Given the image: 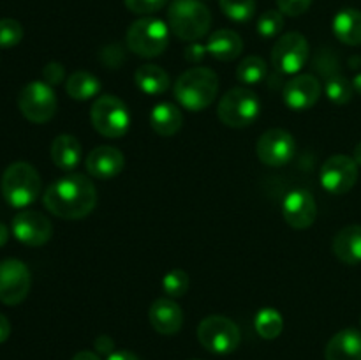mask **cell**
I'll use <instances>...</instances> for the list:
<instances>
[{"instance_id":"44","label":"cell","mask_w":361,"mask_h":360,"mask_svg":"<svg viewBox=\"0 0 361 360\" xmlns=\"http://www.w3.org/2000/svg\"><path fill=\"white\" fill-rule=\"evenodd\" d=\"M353 159L356 161V164L361 166V141L355 147V154H353Z\"/></svg>"},{"instance_id":"41","label":"cell","mask_w":361,"mask_h":360,"mask_svg":"<svg viewBox=\"0 0 361 360\" xmlns=\"http://www.w3.org/2000/svg\"><path fill=\"white\" fill-rule=\"evenodd\" d=\"M73 360H101L97 353L88 352V349H83V352H78L76 355L73 356Z\"/></svg>"},{"instance_id":"9","label":"cell","mask_w":361,"mask_h":360,"mask_svg":"<svg viewBox=\"0 0 361 360\" xmlns=\"http://www.w3.org/2000/svg\"><path fill=\"white\" fill-rule=\"evenodd\" d=\"M21 115L32 124H46L56 113V95L46 81H30L18 95Z\"/></svg>"},{"instance_id":"19","label":"cell","mask_w":361,"mask_h":360,"mask_svg":"<svg viewBox=\"0 0 361 360\" xmlns=\"http://www.w3.org/2000/svg\"><path fill=\"white\" fill-rule=\"evenodd\" d=\"M326 360H361V332L344 328L328 341L324 349Z\"/></svg>"},{"instance_id":"42","label":"cell","mask_w":361,"mask_h":360,"mask_svg":"<svg viewBox=\"0 0 361 360\" xmlns=\"http://www.w3.org/2000/svg\"><path fill=\"white\" fill-rule=\"evenodd\" d=\"M7 240H9V229H7L4 222H0V247L6 246Z\"/></svg>"},{"instance_id":"16","label":"cell","mask_w":361,"mask_h":360,"mask_svg":"<svg viewBox=\"0 0 361 360\" xmlns=\"http://www.w3.org/2000/svg\"><path fill=\"white\" fill-rule=\"evenodd\" d=\"M321 92H323L321 81L314 74H298L284 85L282 97L288 108L295 112H305L319 101Z\"/></svg>"},{"instance_id":"1","label":"cell","mask_w":361,"mask_h":360,"mask_svg":"<svg viewBox=\"0 0 361 360\" xmlns=\"http://www.w3.org/2000/svg\"><path fill=\"white\" fill-rule=\"evenodd\" d=\"M44 207L60 219H83L97 205V189L88 176L81 173H71L55 180L46 189Z\"/></svg>"},{"instance_id":"43","label":"cell","mask_w":361,"mask_h":360,"mask_svg":"<svg viewBox=\"0 0 361 360\" xmlns=\"http://www.w3.org/2000/svg\"><path fill=\"white\" fill-rule=\"evenodd\" d=\"M351 83H353V88H355L356 94L361 95V73L355 74V78L351 80Z\"/></svg>"},{"instance_id":"23","label":"cell","mask_w":361,"mask_h":360,"mask_svg":"<svg viewBox=\"0 0 361 360\" xmlns=\"http://www.w3.org/2000/svg\"><path fill=\"white\" fill-rule=\"evenodd\" d=\"M150 126L159 136H175L183 126V115L173 102H159L150 112Z\"/></svg>"},{"instance_id":"13","label":"cell","mask_w":361,"mask_h":360,"mask_svg":"<svg viewBox=\"0 0 361 360\" xmlns=\"http://www.w3.org/2000/svg\"><path fill=\"white\" fill-rule=\"evenodd\" d=\"M257 157L270 168H281L293 159L296 152V141L289 131L274 127L263 133L256 145Z\"/></svg>"},{"instance_id":"24","label":"cell","mask_w":361,"mask_h":360,"mask_svg":"<svg viewBox=\"0 0 361 360\" xmlns=\"http://www.w3.org/2000/svg\"><path fill=\"white\" fill-rule=\"evenodd\" d=\"M334 28L335 37L348 46H360L361 44V11L345 7L338 11L334 16Z\"/></svg>"},{"instance_id":"40","label":"cell","mask_w":361,"mask_h":360,"mask_svg":"<svg viewBox=\"0 0 361 360\" xmlns=\"http://www.w3.org/2000/svg\"><path fill=\"white\" fill-rule=\"evenodd\" d=\"M106 360H140L133 352H127V349H122V352H113L111 355H108Z\"/></svg>"},{"instance_id":"6","label":"cell","mask_w":361,"mask_h":360,"mask_svg":"<svg viewBox=\"0 0 361 360\" xmlns=\"http://www.w3.org/2000/svg\"><path fill=\"white\" fill-rule=\"evenodd\" d=\"M261 113V101L256 92L245 87L231 88L222 95L217 106V115L224 126L243 129L256 122Z\"/></svg>"},{"instance_id":"22","label":"cell","mask_w":361,"mask_h":360,"mask_svg":"<svg viewBox=\"0 0 361 360\" xmlns=\"http://www.w3.org/2000/svg\"><path fill=\"white\" fill-rule=\"evenodd\" d=\"M83 157V148L73 134H60L51 143V161L63 172H73L78 168Z\"/></svg>"},{"instance_id":"39","label":"cell","mask_w":361,"mask_h":360,"mask_svg":"<svg viewBox=\"0 0 361 360\" xmlns=\"http://www.w3.org/2000/svg\"><path fill=\"white\" fill-rule=\"evenodd\" d=\"M9 335H11L9 320H7L4 314H0V344L7 341V339H9Z\"/></svg>"},{"instance_id":"11","label":"cell","mask_w":361,"mask_h":360,"mask_svg":"<svg viewBox=\"0 0 361 360\" xmlns=\"http://www.w3.org/2000/svg\"><path fill=\"white\" fill-rule=\"evenodd\" d=\"M358 180V164L353 157L344 154L331 155L324 161L319 172V182L326 193L341 196L349 193Z\"/></svg>"},{"instance_id":"34","label":"cell","mask_w":361,"mask_h":360,"mask_svg":"<svg viewBox=\"0 0 361 360\" xmlns=\"http://www.w3.org/2000/svg\"><path fill=\"white\" fill-rule=\"evenodd\" d=\"M127 9L134 14H141V16H150V14L159 13L164 9L168 0H123Z\"/></svg>"},{"instance_id":"20","label":"cell","mask_w":361,"mask_h":360,"mask_svg":"<svg viewBox=\"0 0 361 360\" xmlns=\"http://www.w3.org/2000/svg\"><path fill=\"white\" fill-rule=\"evenodd\" d=\"M334 254L345 265H360L361 263V226L349 224L344 226L341 232L335 235L331 244Z\"/></svg>"},{"instance_id":"37","label":"cell","mask_w":361,"mask_h":360,"mask_svg":"<svg viewBox=\"0 0 361 360\" xmlns=\"http://www.w3.org/2000/svg\"><path fill=\"white\" fill-rule=\"evenodd\" d=\"M94 344L97 353H102V355H111L113 349H115V342H113V339L108 337V335H99V337L95 339Z\"/></svg>"},{"instance_id":"36","label":"cell","mask_w":361,"mask_h":360,"mask_svg":"<svg viewBox=\"0 0 361 360\" xmlns=\"http://www.w3.org/2000/svg\"><path fill=\"white\" fill-rule=\"evenodd\" d=\"M42 80L48 85H60L62 81H66V67L60 62H49L46 64L44 69H42Z\"/></svg>"},{"instance_id":"35","label":"cell","mask_w":361,"mask_h":360,"mask_svg":"<svg viewBox=\"0 0 361 360\" xmlns=\"http://www.w3.org/2000/svg\"><path fill=\"white\" fill-rule=\"evenodd\" d=\"M279 11L286 16H302L312 6V0H277Z\"/></svg>"},{"instance_id":"29","label":"cell","mask_w":361,"mask_h":360,"mask_svg":"<svg viewBox=\"0 0 361 360\" xmlns=\"http://www.w3.org/2000/svg\"><path fill=\"white\" fill-rule=\"evenodd\" d=\"M324 94L335 104H348L353 99V94H355V88H353V83L342 74H334L326 80L324 83Z\"/></svg>"},{"instance_id":"31","label":"cell","mask_w":361,"mask_h":360,"mask_svg":"<svg viewBox=\"0 0 361 360\" xmlns=\"http://www.w3.org/2000/svg\"><path fill=\"white\" fill-rule=\"evenodd\" d=\"M189 284H190V279L189 274L182 268H173L169 270L168 274L164 275L162 279V289H164L166 295L169 299H182L187 292H189Z\"/></svg>"},{"instance_id":"3","label":"cell","mask_w":361,"mask_h":360,"mask_svg":"<svg viewBox=\"0 0 361 360\" xmlns=\"http://www.w3.org/2000/svg\"><path fill=\"white\" fill-rule=\"evenodd\" d=\"M212 13L201 0H173L168 7V27L178 39L197 42L208 34Z\"/></svg>"},{"instance_id":"21","label":"cell","mask_w":361,"mask_h":360,"mask_svg":"<svg viewBox=\"0 0 361 360\" xmlns=\"http://www.w3.org/2000/svg\"><path fill=\"white\" fill-rule=\"evenodd\" d=\"M242 52V37L229 28L214 32L207 42V53H210L215 60H221V62H231V60L238 59Z\"/></svg>"},{"instance_id":"18","label":"cell","mask_w":361,"mask_h":360,"mask_svg":"<svg viewBox=\"0 0 361 360\" xmlns=\"http://www.w3.org/2000/svg\"><path fill=\"white\" fill-rule=\"evenodd\" d=\"M148 320L155 332L162 335H175L183 325V311L169 296H162L152 302Z\"/></svg>"},{"instance_id":"33","label":"cell","mask_w":361,"mask_h":360,"mask_svg":"<svg viewBox=\"0 0 361 360\" xmlns=\"http://www.w3.org/2000/svg\"><path fill=\"white\" fill-rule=\"evenodd\" d=\"M23 39V27L13 18L0 20V48H13Z\"/></svg>"},{"instance_id":"15","label":"cell","mask_w":361,"mask_h":360,"mask_svg":"<svg viewBox=\"0 0 361 360\" xmlns=\"http://www.w3.org/2000/svg\"><path fill=\"white\" fill-rule=\"evenodd\" d=\"M282 215L295 229H307L317 217V205L312 194L305 189H293L282 200Z\"/></svg>"},{"instance_id":"17","label":"cell","mask_w":361,"mask_h":360,"mask_svg":"<svg viewBox=\"0 0 361 360\" xmlns=\"http://www.w3.org/2000/svg\"><path fill=\"white\" fill-rule=\"evenodd\" d=\"M87 172L97 180H111L126 168V157L122 152L111 145H101L88 152L85 159Z\"/></svg>"},{"instance_id":"2","label":"cell","mask_w":361,"mask_h":360,"mask_svg":"<svg viewBox=\"0 0 361 360\" xmlns=\"http://www.w3.org/2000/svg\"><path fill=\"white\" fill-rule=\"evenodd\" d=\"M173 94L189 112H203L219 94V76L208 67H190L175 81Z\"/></svg>"},{"instance_id":"12","label":"cell","mask_w":361,"mask_h":360,"mask_svg":"<svg viewBox=\"0 0 361 360\" xmlns=\"http://www.w3.org/2000/svg\"><path fill=\"white\" fill-rule=\"evenodd\" d=\"M32 286V275L27 265L20 260L0 261V302L18 306L27 299Z\"/></svg>"},{"instance_id":"25","label":"cell","mask_w":361,"mask_h":360,"mask_svg":"<svg viewBox=\"0 0 361 360\" xmlns=\"http://www.w3.org/2000/svg\"><path fill=\"white\" fill-rule=\"evenodd\" d=\"M134 81H136V87L147 95H161L168 90L169 74L161 66L145 64L136 69Z\"/></svg>"},{"instance_id":"26","label":"cell","mask_w":361,"mask_h":360,"mask_svg":"<svg viewBox=\"0 0 361 360\" xmlns=\"http://www.w3.org/2000/svg\"><path fill=\"white\" fill-rule=\"evenodd\" d=\"M66 92L76 101H88L101 92V80L88 71H76L66 80Z\"/></svg>"},{"instance_id":"38","label":"cell","mask_w":361,"mask_h":360,"mask_svg":"<svg viewBox=\"0 0 361 360\" xmlns=\"http://www.w3.org/2000/svg\"><path fill=\"white\" fill-rule=\"evenodd\" d=\"M207 53V46H200V44H192L185 49V59L189 62H200L201 59Z\"/></svg>"},{"instance_id":"5","label":"cell","mask_w":361,"mask_h":360,"mask_svg":"<svg viewBox=\"0 0 361 360\" xmlns=\"http://www.w3.org/2000/svg\"><path fill=\"white\" fill-rule=\"evenodd\" d=\"M127 48L141 59H154L169 44V27L159 18L145 16L134 21L126 35Z\"/></svg>"},{"instance_id":"27","label":"cell","mask_w":361,"mask_h":360,"mask_svg":"<svg viewBox=\"0 0 361 360\" xmlns=\"http://www.w3.org/2000/svg\"><path fill=\"white\" fill-rule=\"evenodd\" d=\"M267 74V62L257 55L245 56L236 67V80L243 85H259Z\"/></svg>"},{"instance_id":"14","label":"cell","mask_w":361,"mask_h":360,"mask_svg":"<svg viewBox=\"0 0 361 360\" xmlns=\"http://www.w3.org/2000/svg\"><path fill=\"white\" fill-rule=\"evenodd\" d=\"M13 235L25 246H44L53 235L51 221L37 210H21L13 219Z\"/></svg>"},{"instance_id":"28","label":"cell","mask_w":361,"mask_h":360,"mask_svg":"<svg viewBox=\"0 0 361 360\" xmlns=\"http://www.w3.org/2000/svg\"><path fill=\"white\" fill-rule=\"evenodd\" d=\"M254 327H256V332L263 339H277L282 334V328H284V320H282V314L277 309L264 307L256 314Z\"/></svg>"},{"instance_id":"8","label":"cell","mask_w":361,"mask_h":360,"mask_svg":"<svg viewBox=\"0 0 361 360\" xmlns=\"http://www.w3.org/2000/svg\"><path fill=\"white\" fill-rule=\"evenodd\" d=\"M197 339L208 352L215 355H228L238 348L242 337L235 321L221 314H212L201 320L197 327Z\"/></svg>"},{"instance_id":"32","label":"cell","mask_w":361,"mask_h":360,"mask_svg":"<svg viewBox=\"0 0 361 360\" xmlns=\"http://www.w3.org/2000/svg\"><path fill=\"white\" fill-rule=\"evenodd\" d=\"M257 34L264 39L277 37L281 34V30L284 28V14L277 9H270L267 13L261 14V18L257 20Z\"/></svg>"},{"instance_id":"45","label":"cell","mask_w":361,"mask_h":360,"mask_svg":"<svg viewBox=\"0 0 361 360\" xmlns=\"http://www.w3.org/2000/svg\"><path fill=\"white\" fill-rule=\"evenodd\" d=\"M360 323H361V321H360Z\"/></svg>"},{"instance_id":"10","label":"cell","mask_w":361,"mask_h":360,"mask_svg":"<svg viewBox=\"0 0 361 360\" xmlns=\"http://www.w3.org/2000/svg\"><path fill=\"white\" fill-rule=\"evenodd\" d=\"M309 41L300 32H288L281 35L271 49V64L282 74H296L309 60Z\"/></svg>"},{"instance_id":"7","label":"cell","mask_w":361,"mask_h":360,"mask_svg":"<svg viewBox=\"0 0 361 360\" xmlns=\"http://www.w3.org/2000/svg\"><path fill=\"white\" fill-rule=\"evenodd\" d=\"M90 120L94 129L104 138L118 140L129 133V109H127L126 102L116 95H99L92 104Z\"/></svg>"},{"instance_id":"30","label":"cell","mask_w":361,"mask_h":360,"mask_svg":"<svg viewBox=\"0 0 361 360\" xmlns=\"http://www.w3.org/2000/svg\"><path fill=\"white\" fill-rule=\"evenodd\" d=\"M221 11L236 23H247L256 13V0H219Z\"/></svg>"},{"instance_id":"4","label":"cell","mask_w":361,"mask_h":360,"mask_svg":"<svg viewBox=\"0 0 361 360\" xmlns=\"http://www.w3.org/2000/svg\"><path fill=\"white\" fill-rule=\"evenodd\" d=\"M0 191L13 208H27L41 194V176L30 162H13L4 172Z\"/></svg>"}]
</instances>
